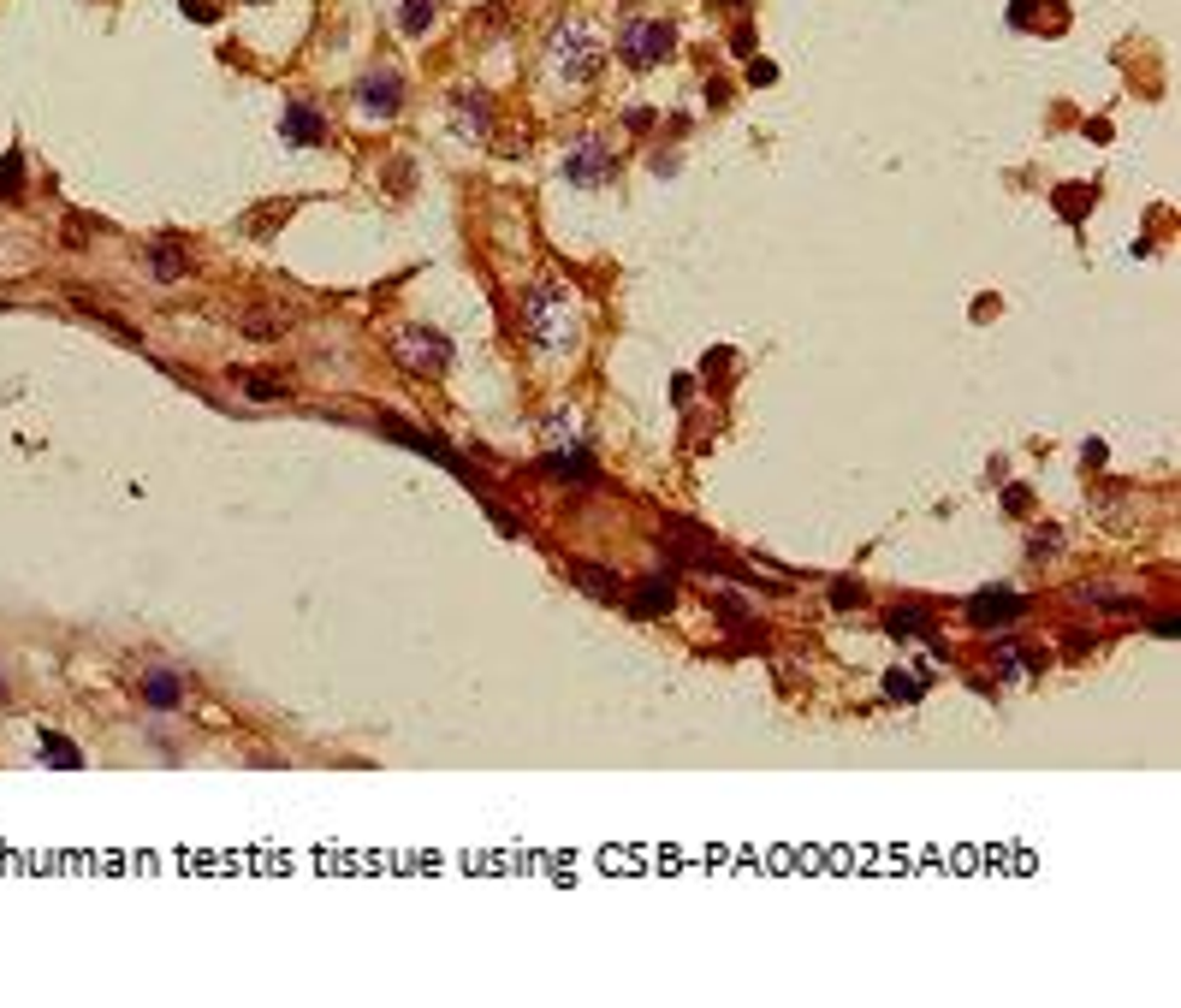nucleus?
Instances as JSON below:
<instances>
[{
    "label": "nucleus",
    "mask_w": 1181,
    "mask_h": 1008,
    "mask_svg": "<svg viewBox=\"0 0 1181 1008\" xmlns=\"http://www.w3.org/2000/svg\"><path fill=\"white\" fill-rule=\"evenodd\" d=\"M428 18H434V0H404V18H398V24H404L410 36H422V30H428Z\"/></svg>",
    "instance_id": "16"
},
{
    "label": "nucleus",
    "mask_w": 1181,
    "mask_h": 1008,
    "mask_svg": "<svg viewBox=\"0 0 1181 1008\" xmlns=\"http://www.w3.org/2000/svg\"><path fill=\"white\" fill-rule=\"evenodd\" d=\"M885 689L897 694V700H915V694H920V683H915V677H891V683H885Z\"/></svg>",
    "instance_id": "23"
},
{
    "label": "nucleus",
    "mask_w": 1181,
    "mask_h": 1008,
    "mask_svg": "<svg viewBox=\"0 0 1181 1008\" xmlns=\"http://www.w3.org/2000/svg\"><path fill=\"white\" fill-rule=\"evenodd\" d=\"M185 18H197V24H214V18H220V0H185Z\"/></svg>",
    "instance_id": "20"
},
{
    "label": "nucleus",
    "mask_w": 1181,
    "mask_h": 1008,
    "mask_svg": "<svg viewBox=\"0 0 1181 1008\" xmlns=\"http://www.w3.org/2000/svg\"><path fill=\"white\" fill-rule=\"evenodd\" d=\"M66 244H71V250H83V244H89V220H66Z\"/></svg>",
    "instance_id": "21"
},
{
    "label": "nucleus",
    "mask_w": 1181,
    "mask_h": 1008,
    "mask_svg": "<svg viewBox=\"0 0 1181 1008\" xmlns=\"http://www.w3.org/2000/svg\"><path fill=\"white\" fill-rule=\"evenodd\" d=\"M279 137H285V143H297V149H315V143L327 137V125H321V113H315V107L291 101V107H285V119H279Z\"/></svg>",
    "instance_id": "9"
},
{
    "label": "nucleus",
    "mask_w": 1181,
    "mask_h": 1008,
    "mask_svg": "<svg viewBox=\"0 0 1181 1008\" xmlns=\"http://www.w3.org/2000/svg\"><path fill=\"white\" fill-rule=\"evenodd\" d=\"M730 54H754V30H748V24H736V36H730Z\"/></svg>",
    "instance_id": "22"
},
{
    "label": "nucleus",
    "mask_w": 1181,
    "mask_h": 1008,
    "mask_svg": "<svg viewBox=\"0 0 1181 1008\" xmlns=\"http://www.w3.org/2000/svg\"><path fill=\"white\" fill-rule=\"evenodd\" d=\"M18 196H24V155L6 149L0 155V202H18Z\"/></svg>",
    "instance_id": "11"
},
{
    "label": "nucleus",
    "mask_w": 1181,
    "mask_h": 1008,
    "mask_svg": "<svg viewBox=\"0 0 1181 1008\" xmlns=\"http://www.w3.org/2000/svg\"><path fill=\"white\" fill-rule=\"evenodd\" d=\"M42 759H48V765H60V771H77V765H83V754L71 748L66 736H42Z\"/></svg>",
    "instance_id": "15"
},
{
    "label": "nucleus",
    "mask_w": 1181,
    "mask_h": 1008,
    "mask_svg": "<svg viewBox=\"0 0 1181 1008\" xmlns=\"http://www.w3.org/2000/svg\"><path fill=\"white\" fill-rule=\"evenodd\" d=\"M0 700H6V677H0Z\"/></svg>",
    "instance_id": "26"
},
{
    "label": "nucleus",
    "mask_w": 1181,
    "mask_h": 1008,
    "mask_svg": "<svg viewBox=\"0 0 1181 1008\" xmlns=\"http://www.w3.org/2000/svg\"><path fill=\"white\" fill-rule=\"evenodd\" d=\"M452 119H458L463 137H487V131H493V107H487L481 89H458V95H452Z\"/></svg>",
    "instance_id": "8"
},
{
    "label": "nucleus",
    "mask_w": 1181,
    "mask_h": 1008,
    "mask_svg": "<svg viewBox=\"0 0 1181 1008\" xmlns=\"http://www.w3.org/2000/svg\"><path fill=\"white\" fill-rule=\"evenodd\" d=\"M393 350L404 368H416V374H428V368H446V356H452V344L440 338V332H422V326H404L393 332Z\"/></svg>",
    "instance_id": "3"
},
{
    "label": "nucleus",
    "mask_w": 1181,
    "mask_h": 1008,
    "mask_svg": "<svg viewBox=\"0 0 1181 1008\" xmlns=\"http://www.w3.org/2000/svg\"><path fill=\"white\" fill-rule=\"evenodd\" d=\"M891 635H926V641H932V635H938V623H932L920 605H897V611H891Z\"/></svg>",
    "instance_id": "12"
},
{
    "label": "nucleus",
    "mask_w": 1181,
    "mask_h": 1008,
    "mask_svg": "<svg viewBox=\"0 0 1181 1008\" xmlns=\"http://www.w3.org/2000/svg\"><path fill=\"white\" fill-rule=\"evenodd\" d=\"M1021 611H1027V599H1015V593H980V599L968 605V623H974V629H1009Z\"/></svg>",
    "instance_id": "5"
},
{
    "label": "nucleus",
    "mask_w": 1181,
    "mask_h": 1008,
    "mask_svg": "<svg viewBox=\"0 0 1181 1008\" xmlns=\"http://www.w3.org/2000/svg\"><path fill=\"white\" fill-rule=\"evenodd\" d=\"M540 469H546L552 481H594V463H588V457H546Z\"/></svg>",
    "instance_id": "13"
},
{
    "label": "nucleus",
    "mask_w": 1181,
    "mask_h": 1008,
    "mask_svg": "<svg viewBox=\"0 0 1181 1008\" xmlns=\"http://www.w3.org/2000/svg\"><path fill=\"white\" fill-rule=\"evenodd\" d=\"M523 332L534 344H576V332H582V315H576V303H570V291L564 285H552V279H540V285H528L523 291Z\"/></svg>",
    "instance_id": "1"
},
{
    "label": "nucleus",
    "mask_w": 1181,
    "mask_h": 1008,
    "mask_svg": "<svg viewBox=\"0 0 1181 1008\" xmlns=\"http://www.w3.org/2000/svg\"><path fill=\"white\" fill-rule=\"evenodd\" d=\"M832 599H838V605H861V587H855V581H838Z\"/></svg>",
    "instance_id": "24"
},
{
    "label": "nucleus",
    "mask_w": 1181,
    "mask_h": 1008,
    "mask_svg": "<svg viewBox=\"0 0 1181 1008\" xmlns=\"http://www.w3.org/2000/svg\"><path fill=\"white\" fill-rule=\"evenodd\" d=\"M155 273H161V279H179V273H185V255L173 250V244H161V250H155Z\"/></svg>",
    "instance_id": "19"
},
{
    "label": "nucleus",
    "mask_w": 1181,
    "mask_h": 1008,
    "mask_svg": "<svg viewBox=\"0 0 1181 1008\" xmlns=\"http://www.w3.org/2000/svg\"><path fill=\"white\" fill-rule=\"evenodd\" d=\"M730 6H736V0H730Z\"/></svg>",
    "instance_id": "27"
},
{
    "label": "nucleus",
    "mask_w": 1181,
    "mask_h": 1008,
    "mask_svg": "<svg viewBox=\"0 0 1181 1008\" xmlns=\"http://www.w3.org/2000/svg\"><path fill=\"white\" fill-rule=\"evenodd\" d=\"M143 700H149V706H161V712H173V706L185 700V689H179L173 677H149V683H143Z\"/></svg>",
    "instance_id": "14"
},
{
    "label": "nucleus",
    "mask_w": 1181,
    "mask_h": 1008,
    "mask_svg": "<svg viewBox=\"0 0 1181 1008\" xmlns=\"http://www.w3.org/2000/svg\"><path fill=\"white\" fill-rule=\"evenodd\" d=\"M552 60L564 65V71H570L576 83H588L594 71H600V60H606V54H600V42H594L582 24H570V30H558V36H552Z\"/></svg>",
    "instance_id": "2"
},
{
    "label": "nucleus",
    "mask_w": 1181,
    "mask_h": 1008,
    "mask_svg": "<svg viewBox=\"0 0 1181 1008\" xmlns=\"http://www.w3.org/2000/svg\"><path fill=\"white\" fill-rule=\"evenodd\" d=\"M748 77H754V83H772V77H778V65H772V60H754V65H748Z\"/></svg>",
    "instance_id": "25"
},
{
    "label": "nucleus",
    "mask_w": 1181,
    "mask_h": 1008,
    "mask_svg": "<svg viewBox=\"0 0 1181 1008\" xmlns=\"http://www.w3.org/2000/svg\"><path fill=\"white\" fill-rule=\"evenodd\" d=\"M256 6H262V0H256Z\"/></svg>",
    "instance_id": "28"
},
{
    "label": "nucleus",
    "mask_w": 1181,
    "mask_h": 1008,
    "mask_svg": "<svg viewBox=\"0 0 1181 1008\" xmlns=\"http://www.w3.org/2000/svg\"><path fill=\"white\" fill-rule=\"evenodd\" d=\"M357 101H363L369 113L387 119V113H398V101H404V83H398L393 71H369V77L357 83Z\"/></svg>",
    "instance_id": "7"
},
{
    "label": "nucleus",
    "mask_w": 1181,
    "mask_h": 1008,
    "mask_svg": "<svg viewBox=\"0 0 1181 1008\" xmlns=\"http://www.w3.org/2000/svg\"><path fill=\"white\" fill-rule=\"evenodd\" d=\"M564 173H570V185H606V179L618 173V161H612L606 143H582V149L564 161Z\"/></svg>",
    "instance_id": "6"
},
{
    "label": "nucleus",
    "mask_w": 1181,
    "mask_h": 1008,
    "mask_svg": "<svg viewBox=\"0 0 1181 1008\" xmlns=\"http://www.w3.org/2000/svg\"><path fill=\"white\" fill-rule=\"evenodd\" d=\"M244 392H250V398H285V380L279 374H244Z\"/></svg>",
    "instance_id": "18"
},
{
    "label": "nucleus",
    "mask_w": 1181,
    "mask_h": 1008,
    "mask_svg": "<svg viewBox=\"0 0 1181 1008\" xmlns=\"http://www.w3.org/2000/svg\"><path fill=\"white\" fill-rule=\"evenodd\" d=\"M671 48H677L671 24H630V30H624V42H618V54H624L630 65H659Z\"/></svg>",
    "instance_id": "4"
},
{
    "label": "nucleus",
    "mask_w": 1181,
    "mask_h": 1008,
    "mask_svg": "<svg viewBox=\"0 0 1181 1008\" xmlns=\"http://www.w3.org/2000/svg\"><path fill=\"white\" fill-rule=\"evenodd\" d=\"M576 581H582L588 593H600V599H618V581H612V575H600V564H582V569H576Z\"/></svg>",
    "instance_id": "17"
},
{
    "label": "nucleus",
    "mask_w": 1181,
    "mask_h": 1008,
    "mask_svg": "<svg viewBox=\"0 0 1181 1008\" xmlns=\"http://www.w3.org/2000/svg\"><path fill=\"white\" fill-rule=\"evenodd\" d=\"M671 599H677V593H671V581H665V575H648V581H636L630 611H636V617H665V611H671Z\"/></svg>",
    "instance_id": "10"
}]
</instances>
